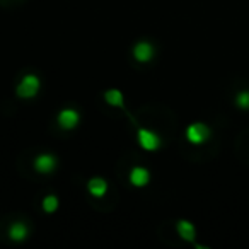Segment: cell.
Listing matches in <instances>:
<instances>
[{"mask_svg": "<svg viewBox=\"0 0 249 249\" xmlns=\"http://www.w3.org/2000/svg\"><path fill=\"white\" fill-rule=\"evenodd\" d=\"M38 90H39V79L36 75H33V73H29V75H24L21 79L16 92L22 99H31V97H35L38 94Z\"/></svg>", "mask_w": 249, "mask_h": 249, "instance_id": "1", "label": "cell"}, {"mask_svg": "<svg viewBox=\"0 0 249 249\" xmlns=\"http://www.w3.org/2000/svg\"><path fill=\"white\" fill-rule=\"evenodd\" d=\"M186 139L190 143L200 145L210 139V128L205 123H193L186 128Z\"/></svg>", "mask_w": 249, "mask_h": 249, "instance_id": "2", "label": "cell"}, {"mask_svg": "<svg viewBox=\"0 0 249 249\" xmlns=\"http://www.w3.org/2000/svg\"><path fill=\"white\" fill-rule=\"evenodd\" d=\"M137 137H139V143H140V147H142L143 150H149V152H152V150H157L160 147V137L157 135V133H154L152 130L139 128Z\"/></svg>", "mask_w": 249, "mask_h": 249, "instance_id": "3", "label": "cell"}, {"mask_svg": "<svg viewBox=\"0 0 249 249\" xmlns=\"http://www.w3.org/2000/svg\"><path fill=\"white\" fill-rule=\"evenodd\" d=\"M58 124L62 126L63 130H73L79 124V113H77L75 109H72V107H65V109H62L58 113Z\"/></svg>", "mask_w": 249, "mask_h": 249, "instance_id": "4", "label": "cell"}, {"mask_svg": "<svg viewBox=\"0 0 249 249\" xmlns=\"http://www.w3.org/2000/svg\"><path fill=\"white\" fill-rule=\"evenodd\" d=\"M133 56H135L137 62L147 63L154 58V46L149 41H140L133 46Z\"/></svg>", "mask_w": 249, "mask_h": 249, "instance_id": "5", "label": "cell"}, {"mask_svg": "<svg viewBox=\"0 0 249 249\" xmlns=\"http://www.w3.org/2000/svg\"><path fill=\"white\" fill-rule=\"evenodd\" d=\"M56 167V159L52 154H41L35 159V169L41 174H48L52 171H55Z\"/></svg>", "mask_w": 249, "mask_h": 249, "instance_id": "6", "label": "cell"}, {"mask_svg": "<svg viewBox=\"0 0 249 249\" xmlns=\"http://www.w3.org/2000/svg\"><path fill=\"white\" fill-rule=\"evenodd\" d=\"M150 181V173L145 167H133L132 173H130V183L135 188H143L145 184H149Z\"/></svg>", "mask_w": 249, "mask_h": 249, "instance_id": "7", "label": "cell"}, {"mask_svg": "<svg viewBox=\"0 0 249 249\" xmlns=\"http://www.w3.org/2000/svg\"><path fill=\"white\" fill-rule=\"evenodd\" d=\"M87 190H89V193L92 195V196L103 198L107 191V183L103 178H92V179H89V183H87Z\"/></svg>", "mask_w": 249, "mask_h": 249, "instance_id": "8", "label": "cell"}, {"mask_svg": "<svg viewBox=\"0 0 249 249\" xmlns=\"http://www.w3.org/2000/svg\"><path fill=\"white\" fill-rule=\"evenodd\" d=\"M28 234H29V229L24 222H14V224L9 227V237L16 242L24 241V239L28 237Z\"/></svg>", "mask_w": 249, "mask_h": 249, "instance_id": "9", "label": "cell"}, {"mask_svg": "<svg viewBox=\"0 0 249 249\" xmlns=\"http://www.w3.org/2000/svg\"><path fill=\"white\" fill-rule=\"evenodd\" d=\"M176 231H178V234L181 235V239H184V241H188V242L195 241V235H196V229H195V225L191 224V222L179 220L176 224Z\"/></svg>", "mask_w": 249, "mask_h": 249, "instance_id": "10", "label": "cell"}, {"mask_svg": "<svg viewBox=\"0 0 249 249\" xmlns=\"http://www.w3.org/2000/svg\"><path fill=\"white\" fill-rule=\"evenodd\" d=\"M104 101H106L109 106L114 107H121L123 109V94L118 89H109L104 92Z\"/></svg>", "mask_w": 249, "mask_h": 249, "instance_id": "11", "label": "cell"}, {"mask_svg": "<svg viewBox=\"0 0 249 249\" xmlns=\"http://www.w3.org/2000/svg\"><path fill=\"white\" fill-rule=\"evenodd\" d=\"M56 208H58V198L55 195H48L43 198V210L46 213H53V212H56Z\"/></svg>", "mask_w": 249, "mask_h": 249, "instance_id": "12", "label": "cell"}, {"mask_svg": "<svg viewBox=\"0 0 249 249\" xmlns=\"http://www.w3.org/2000/svg\"><path fill=\"white\" fill-rule=\"evenodd\" d=\"M235 104L242 109H249V90H242L235 97Z\"/></svg>", "mask_w": 249, "mask_h": 249, "instance_id": "13", "label": "cell"}]
</instances>
